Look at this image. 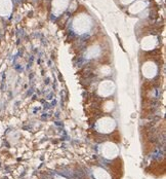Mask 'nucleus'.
<instances>
[{
  "instance_id": "1",
  "label": "nucleus",
  "mask_w": 166,
  "mask_h": 179,
  "mask_svg": "<svg viewBox=\"0 0 166 179\" xmlns=\"http://www.w3.org/2000/svg\"><path fill=\"white\" fill-rule=\"evenodd\" d=\"M115 127H116V123L111 116H104V118H100L95 125L96 130L104 134L111 133L115 129Z\"/></svg>"
},
{
  "instance_id": "2",
  "label": "nucleus",
  "mask_w": 166,
  "mask_h": 179,
  "mask_svg": "<svg viewBox=\"0 0 166 179\" xmlns=\"http://www.w3.org/2000/svg\"><path fill=\"white\" fill-rule=\"evenodd\" d=\"M115 86L114 81L112 80H103L100 81V84L98 86V94L100 97H104V98H107V97H110L114 94Z\"/></svg>"
},
{
  "instance_id": "3",
  "label": "nucleus",
  "mask_w": 166,
  "mask_h": 179,
  "mask_svg": "<svg viewBox=\"0 0 166 179\" xmlns=\"http://www.w3.org/2000/svg\"><path fill=\"white\" fill-rule=\"evenodd\" d=\"M100 152L106 159H114L119 153V148L117 145L112 142H106L100 146Z\"/></svg>"
},
{
  "instance_id": "4",
  "label": "nucleus",
  "mask_w": 166,
  "mask_h": 179,
  "mask_svg": "<svg viewBox=\"0 0 166 179\" xmlns=\"http://www.w3.org/2000/svg\"><path fill=\"white\" fill-rule=\"evenodd\" d=\"M142 72H143V75H144L146 78L152 79L157 75L158 67H157L156 64L153 63V62H147V63L144 64V66H143Z\"/></svg>"
},
{
  "instance_id": "5",
  "label": "nucleus",
  "mask_w": 166,
  "mask_h": 179,
  "mask_svg": "<svg viewBox=\"0 0 166 179\" xmlns=\"http://www.w3.org/2000/svg\"><path fill=\"white\" fill-rule=\"evenodd\" d=\"M93 176L95 179H112L107 171H105L103 168L98 167L93 169Z\"/></svg>"
},
{
  "instance_id": "6",
  "label": "nucleus",
  "mask_w": 166,
  "mask_h": 179,
  "mask_svg": "<svg viewBox=\"0 0 166 179\" xmlns=\"http://www.w3.org/2000/svg\"><path fill=\"white\" fill-rule=\"evenodd\" d=\"M10 11V3L8 0H0V14L6 15Z\"/></svg>"
},
{
  "instance_id": "7",
  "label": "nucleus",
  "mask_w": 166,
  "mask_h": 179,
  "mask_svg": "<svg viewBox=\"0 0 166 179\" xmlns=\"http://www.w3.org/2000/svg\"><path fill=\"white\" fill-rule=\"evenodd\" d=\"M111 73H112V69H111L109 66L100 67V69L98 70V75L103 76V77H105V76H109Z\"/></svg>"
},
{
  "instance_id": "8",
  "label": "nucleus",
  "mask_w": 166,
  "mask_h": 179,
  "mask_svg": "<svg viewBox=\"0 0 166 179\" xmlns=\"http://www.w3.org/2000/svg\"><path fill=\"white\" fill-rule=\"evenodd\" d=\"M113 108H114V103H113V101L109 100V101H107V102H105V104H104V110L109 112V111L112 110Z\"/></svg>"
},
{
  "instance_id": "9",
  "label": "nucleus",
  "mask_w": 166,
  "mask_h": 179,
  "mask_svg": "<svg viewBox=\"0 0 166 179\" xmlns=\"http://www.w3.org/2000/svg\"><path fill=\"white\" fill-rule=\"evenodd\" d=\"M65 4H66V2H65V1L63 2V0H59V4L54 5V7H56V8H61L62 6H64Z\"/></svg>"
},
{
  "instance_id": "10",
  "label": "nucleus",
  "mask_w": 166,
  "mask_h": 179,
  "mask_svg": "<svg viewBox=\"0 0 166 179\" xmlns=\"http://www.w3.org/2000/svg\"><path fill=\"white\" fill-rule=\"evenodd\" d=\"M54 179H66V178H64V177H56Z\"/></svg>"
}]
</instances>
